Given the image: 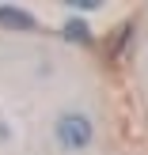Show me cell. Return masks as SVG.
<instances>
[{
  "label": "cell",
  "instance_id": "cell-2",
  "mask_svg": "<svg viewBox=\"0 0 148 155\" xmlns=\"http://www.w3.org/2000/svg\"><path fill=\"white\" fill-rule=\"evenodd\" d=\"M0 27H8V30H34V15L19 12L12 4H0Z\"/></svg>",
  "mask_w": 148,
  "mask_h": 155
},
{
  "label": "cell",
  "instance_id": "cell-4",
  "mask_svg": "<svg viewBox=\"0 0 148 155\" xmlns=\"http://www.w3.org/2000/svg\"><path fill=\"white\" fill-rule=\"evenodd\" d=\"M68 8H72V12H84V15H88V12H99L103 4H95V0H76V4H68Z\"/></svg>",
  "mask_w": 148,
  "mask_h": 155
},
{
  "label": "cell",
  "instance_id": "cell-3",
  "mask_svg": "<svg viewBox=\"0 0 148 155\" xmlns=\"http://www.w3.org/2000/svg\"><path fill=\"white\" fill-rule=\"evenodd\" d=\"M61 30H65V38H68V42H76V45H88V49L95 45V34H91V27H88L84 19H68Z\"/></svg>",
  "mask_w": 148,
  "mask_h": 155
},
{
  "label": "cell",
  "instance_id": "cell-1",
  "mask_svg": "<svg viewBox=\"0 0 148 155\" xmlns=\"http://www.w3.org/2000/svg\"><path fill=\"white\" fill-rule=\"evenodd\" d=\"M53 140L65 151H88L91 140H95V125H91V117L84 110H65L53 121Z\"/></svg>",
  "mask_w": 148,
  "mask_h": 155
}]
</instances>
